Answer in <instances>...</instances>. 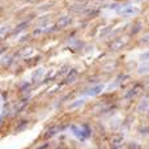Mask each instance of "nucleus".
<instances>
[{
  "label": "nucleus",
  "mask_w": 149,
  "mask_h": 149,
  "mask_svg": "<svg viewBox=\"0 0 149 149\" xmlns=\"http://www.w3.org/2000/svg\"><path fill=\"white\" fill-rule=\"evenodd\" d=\"M116 12L120 16H124V17H128V16H135L139 13V8L134 7V5H126L123 8H119Z\"/></svg>",
  "instance_id": "obj_1"
},
{
  "label": "nucleus",
  "mask_w": 149,
  "mask_h": 149,
  "mask_svg": "<svg viewBox=\"0 0 149 149\" xmlns=\"http://www.w3.org/2000/svg\"><path fill=\"white\" fill-rule=\"evenodd\" d=\"M71 24H72V17H71V16H62V17L58 20L56 26H55V28L56 29H63V28L70 26Z\"/></svg>",
  "instance_id": "obj_2"
},
{
  "label": "nucleus",
  "mask_w": 149,
  "mask_h": 149,
  "mask_svg": "<svg viewBox=\"0 0 149 149\" xmlns=\"http://www.w3.org/2000/svg\"><path fill=\"white\" fill-rule=\"evenodd\" d=\"M103 89V85H97V86H93L90 88L89 90H86V94L88 95H97L100 92H102Z\"/></svg>",
  "instance_id": "obj_3"
},
{
  "label": "nucleus",
  "mask_w": 149,
  "mask_h": 149,
  "mask_svg": "<svg viewBox=\"0 0 149 149\" xmlns=\"http://www.w3.org/2000/svg\"><path fill=\"white\" fill-rule=\"evenodd\" d=\"M50 25V16H42L41 18L38 20V26H41V28H46V26Z\"/></svg>",
  "instance_id": "obj_4"
},
{
  "label": "nucleus",
  "mask_w": 149,
  "mask_h": 149,
  "mask_svg": "<svg viewBox=\"0 0 149 149\" xmlns=\"http://www.w3.org/2000/svg\"><path fill=\"white\" fill-rule=\"evenodd\" d=\"M139 72L140 73H147V72H149V63H144V64L140 65Z\"/></svg>",
  "instance_id": "obj_5"
},
{
  "label": "nucleus",
  "mask_w": 149,
  "mask_h": 149,
  "mask_svg": "<svg viewBox=\"0 0 149 149\" xmlns=\"http://www.w3.org/2000/svg\"><path fill=\"white\" fill-rule=\"evenodd\" d=\"M42 73H43V70H38L37 72H34V74H33V81H37V80L41 79Z\"/></svg>",
  "instance_id": "obj_6"
},
{
  "label": "nucleus",
  "mask_w": 149,
  "mask_h": 149,
  "mask_svg": "<svg viewBox=\"0 0 149 149\" xmlns=\"http://www.w3.org/2000/svg\"><path fill=\"white\" fill-rule=\"evenodd\" d=\"M9 25H5V26H1L0 28V36H3V34H7L8 31H9Z\"/></svg>",
  "instance_id": "obj_7"
},
{
  "label": "nucleus",
  "mask_w": 149,
  "mask_h": 149,
  "mask_svg": "<svg viewBox=\"0 0 149 149\" xmlns=\"http://www.w3.org/2000/svg\"><path fill=\"white\" fill-rule=\"evenodd\" d=\"M76 73H77V72L73 70L72 72L68 74V82H72V81H73V80H74V76H76Z\"/></svg>",
  "instance_id": "obj_8"
},
{
  "label": "nucleus",
  "mask_w": 149,
  "mask_h": 149,
  "mask_svg": "<svg viewBox=\"0 0 149 149\" xmlns=\"http://www.w3.org/2000/svg\"><path fill=\"white\" fill-rule=\"evenodd\" d=\"M141 42H143V43H145V45H149V34H147V36L143 37Z\"/></svg>",
  "instance_id": "obj_9"
},
{
  "label": "nucleus",
  "mask_w": 149,
  "mask_h": 149,
  "mask_svg": "<svg viewBox=\"0 0 149 149\" xmlns=\"http://www.w3.org/2000/svg\"><path fill=\"white\" fill-rule=\"evenodd\" d=\"M140 59H141V60H149V51L141 54V58H140Z\"/></svg>",
  "instance_id": "obj_10"
}]
</instances>
